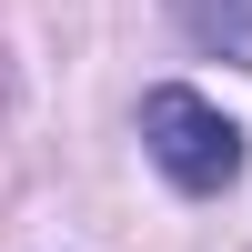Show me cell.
Masks as SVG:
<instances>
[{"label": "cell", "instance_id": "cell-1", "mask_svg": "<svg viewBox=\"0 0 252 252\" xmlns=\"http://www.w3.org/2000/svg\"><path fill=\"white\" fill-rule=\"evenodd\" d=\"M141 152L161 161L172 192H232L242 182V121H222L202 91L161 81V91H141Z\"/></svg>", "mask_w": 252, "mask_h": 252}, {"label": "cell", "instance_id": "cell-2", "mask_svg": "<svg viewBox=\"0 0 252 252\" xmlns=\"http://www.w3.org/2000/svg\"><path fill=\"white\" fill-rule=\"evenodd\" d=\"M172 20L192 31V51L232 61V71H252V0H172Z\"/></svg>", "mask_w": 252, "mask_h": 252}]
</instances>
